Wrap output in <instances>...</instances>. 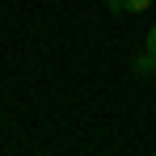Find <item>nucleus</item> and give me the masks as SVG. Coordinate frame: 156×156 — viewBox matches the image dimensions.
Here are the masks:
<instances>
[{
  "mask_svg": "<svg viewBox=\"0 0 156 156\" xmlns=\"http://www.w3.org/2000/svg\"><path fill=\"white\" fill-rule=\"evenodd\" d=\"M135 72H139V76H156V51L135 55Z\"/></svg>",
  "mask_w": 156,
  "mask_h": 156,
  "instance_id": "nucleus-1",
  "label": "nucleus"
},
{
  "mask_svg": "<svg viewBox=\"0 0 156 156\" xmlns=\"http://www.w3.org/2000/svg\"><path fill=\"white\" fill-rule=\"evenodd\" d=\"M152 0H114V13H148Z\"/></svg>",
  "mask_w": 156,
  "mask_h": 156,
  "instance_id": "nucleus-2",
  "label": "nucleus"
},
{
  "mask_svg": "<svg viewBox=\"0 0 156 156\" xmlns=\"http://www.w3.org/2000/svg\"><path fill=\"white\" fill-rule=\"evenodd\" d=\"M148 51H156V26L148 30Z\"/></svg>",
  "mask_w": 156,
  "mask_h": 156,
  "instance_id": "nucleus-3",
  "label": "nucleus"
},
{
  "mask_svg": "<svg viewBox=\"0 0 156 156\" xmlns=\"http://www.w3.org/2000/svg\"><path fill=\"white\" fill-rule=\"evenodd\" d=\"M105 4H114V0H105Z\"/></svg>",
  "mask_w": 156,
  "mask_h": 156,
  "instance_id": "nucleus-4",
  "label": "nucleus"
},
{
  "mask_svg": "<svg viewBox=\"0 0 156 156\" xmlns=\"http://www.w3.org/2000/svg\"><path fill=\"white\" fill-rule=\"evenodd\" d=\"M152 156H156V152H152Z\"/></svg>",
  "mask_w": 156,
  "mask_h": 156,
  "instance_id": "nucleus-5",
  "label": "nucleus"
}]
</instances>
